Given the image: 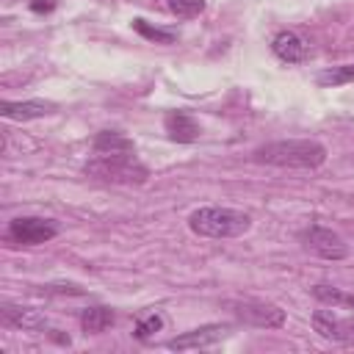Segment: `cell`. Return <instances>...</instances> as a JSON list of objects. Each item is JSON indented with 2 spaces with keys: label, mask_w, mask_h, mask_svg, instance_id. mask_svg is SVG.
<instances>
[{
  "label": "cell",
  "mask_w": 354,
  "mask_h": 354,
  "mask_svg": "<svg viewBox=\"0 0 354 354\" xmlns=\"http://www.w3.org/2000/svg\"><path fill=\"white\" fill-rule=\"evenodd\" d=\"M343 83H354V64H340L318 75V86H343Z\"/></svg>",
  "instance_id": "obj_16"
},
{
  "label": "cell",
  "mask_w": 354,
  "mask_h": 354,
  "mask_svg": "<svg viewBox=\"0 0 354 354\" xmlns=\"http://www.w3.org/2000/svg\"><path fill=\"white\" fill-rule=\"evenodd\" d=\"M188 227L205 238H235L252 227L249 213L232 207H199L191 213Z\"/></svg>",
  "instance_id": "obj_2"
},
{
  "label": "cell",
  "mask_w": 354,
  "mask_h": 354,
  "mask_svg": "<svg viewBox=\"0 0 354 354\" xmlns=\"http://www.w3.org/2000/svg\"><path fill=\"white\" fill-rule=\"evenodd\" d=\"M58 235V224L50 218H39V216H19L8 224V238L22 243V246H36V243H47Z\"/></svg>",
  "instance_id": "obj_5"
},
{
  "label": "cell",
  "mask_w": 354,
  "mask_h": 354,
  "mask_svg": "<svg viewBox=\"0 0 354 354\" xmlns=\"http://www.w3.org/2000/svg\"><path fill=\"white\" fill-rule=\"evenodd\" d=\"M116 315L111 307H88L80 313V326L86 335H97V332H105L108 326H113Z\"/></svg>",
  "instance_id": "obj_14"
},
{
  "label": "cell",
  "mask_w": 354,
  "mask_h": 354,
  "mask_svg": "<svg viewBox=\"0 0 354 354\" xmlns=\"http://www.w3.org/2000/svg\"><path fill=\"white\" fill-rule=\"evenodd\" d=\"M313 296H315L318 301H324V304H332V307H337V304L354 307V293H343V290L335 288V285H315V288H313Z\"/></svg>",
  "instance_id": "obj_15"
},
{
  "label": "cell",
  "mask_w": 354,
  "mask_h": 354,
  "mask_svg": "<svg viewBox=\"0 0 354 354\" xmlns=\"http://www.w3.org/2000/svg\"><path fill=\"white\" fill-rule=\"evenodd\" d=\"M169 8L177 14V17H196L205 11V0H169Z\"/></svg>",
  "instance_id": "obj_19"
},
{
  "label": "cell",
  "mask_w": 354,
  "mask_h": 354,
  "mask_svg": "<svg viewBox=\"0 0 354 354\" xmlns=\"http://www.w3.org/2000/svg\"><path fill=\"white\" fill-rule=\"evenodd\" d=\"M0 318L6 326L14 329H25V332H41L47 329V315L33 310V307H22V304H3L0 307Z\"/></svg>",
  "instance_id": "obj_9"
},
{
  "label": "cell",
  "mask_w": 354,
  "mask_h": 354,
  "mask_svg": "<svg viewBox=\"0 0 354 354\" xmlns=\"http://www.w3.org/2000/svg\"><path fill=\"white\" fill-rule=\"evenodd\" d=\"M94 152L97 155H133L136 147H133V141L127 136L113 133V130H102L94 138Z\"/></svg>",
  "instance_id": "obj_13"
},
{
  "label": "cell",
  "mask_w": 354,
  "mask_h": 354,
  "mask_svg": "<svg viewBox=\"0 0 354 354\" xmlns=\"http://www.w3.org/2000/svg\"><path fill=\"white\" fill-rule=\"evenodd\" d=\"M0 113L6 119H14V122H28V119H39V116H47L53 113V102H44V100H25V102H0Z\"/></svg>",
  "instance_id": "obj_12"
},
{
  "label": "cell",
  "mask_w": 354,
  "mask_h": 354,
  "mask_svg": "<svg viewBox=\"0 0 354 354\" xmlns=\"http://www.w3.org/2000/svg\"><path fill=\"white\" fill-rule=\"evenodd\" d=\"M313 326L321 337L335 340V343H354V318H337L332 310H318L313 315Z\"/></svg>",
  "instance_id": "obj_8"
},
{
  "label": "cell",
  "mask_w": 354,
  "mask_h": 354,
  "mask_svg": "<svg viewBox=\"0 0 354 354\" xmlns=\"http://www.w3.org/2000/svg\"><path fill=\"white\" fill-rule=\"evenodd\" d=\"M299 238H301L304 249H310L313 254H318V257H324V260H343V257H348V243H346L337 232H332V230H326V227L313 224V227L301 230Z\"/></svg>",
  "instance_id": "obj_6"
},
{
  "label": "cell",
  "mask_w": 354,
  "mask_h": 354,
  "mask_svg": "<svg viewBox=\"0 0 354 354\" xmlns=\"http://www.w3.org/2000/svg\"><path fill=\"white\" fill-rule=\"evenodd\" d=\"M227 335H230V326H224V324H205V326H196V329H191V332H183V335L171 337V340L166 343V348H171V351L207 348V346L224 340Z\"/></svg>",
  "instance_id": "obj_7"
},
{
  "label": "cell",
  "mask_w": 354,
  "mask_h": 354,
  "mask_svg": "<svg viewBox=\"0 0 354 354\" xmlns=\"http://www.w3.org/2000/svg\"><path fill=\"white\" fill-rule=\"evenodd\" d=\"M83 171L94 180L119 185H141L149 177V169L138 163L133 155H97L83 166Z\"/></svg>",
  "instance_id": "obj_3"
},
{
  "label": "cell",
  "mask_w": 354,
  "mask_h": 354,
  "mask_svg": "<svg viewBox=\"0 0 354 354\" xmlns=\"http://www.w3.org/2000/svg\"><path fill=\"white\" fill-rule=\"evenodd\" d=\"M230 313L249 324V326H260V329H277L285 324V310L271 304V301H260V299H232L227 301Z\"/></svg>",
  "instance_id": "obj_4"
},
{
  "label": "cell",
  "mask_w": 354,
  "mask_h": 354,
  "mask_svg": "<svg viewBox=\"0 0 354 354\" xmlns=\"http://www.w3.org/2000/svg\"><path fill=\"white\" fill-rule=\"evenodd\" d=\"M271 50L279 61L285 64H301L310 53V44L307 39H301L296 30H279L274 39H271Z\"/></svg>",
  "instance_id": "obj_10"
},
{
  "label": "cell",
  "mask_w": 354,
  "mask_h": 354,
  "mask_svg": "<svg viewBox=\"0 0 354 354\" xmlns=\"http://www.w3.org/2000/svg\"><path fill=\"white\" fill-rule=\"evenodd\" d=\"M133 28H136L144 39H152V41H160V44H171V41H174V33H171V30L152 28V25H147L144 19H133Z\"/></svg>",
  "instance_id": "obj_18"
},
{
  "label": "cell",
  "mask_w": 354,
  "mask_h": 354,
  "mask_svg": "<svg viewBox=\"0 0 354 354\" xmlns=\"http://www.w3.org/2000/svg\"><path fill=\"white\" fill-rule=\"evenodd\" d=\"M163 329V315H158V313H147V315H141L138 321H136V337L138 340H149L155 332H160Z\"/></svg>",
  "instance_id": "obj_17"
},
{
  "label": "cell",
  "mask_w": 354,
  "mask_h": 354,
  "mask_svg": "<svg viewBox=\"0 0 354 354\" xmlns=\"http://www.w3.org/2000/svg\"><path fill=\"white\" fill-rule=\"evenodd\" d=\"M163 124H166V133H169L171 141L191 144V141L199 138V124H196L194 116L185 113V111H169L166 119H163Z\"/></svg>",
  "instance_id": "obj_11"
},
{
  "label": "cell",
  "mask_w": 354,
  "mask_h": 354,
  "mask_svg": "<svg viewBox=\"0 0 354 354\" xmlns=\"http://www.w3.org/2000/svg\"><path fill=\"white\" fill-rule=\"evenodd\" d=\"M53 8H55V0H30V11H36V14H44Z\"/></svg>",
  "instance_id": "obj_21"
},
{
  "label": "cell",
  "mask_w": 354,
  "mask_h": 354,
  "mask_svg": "<svg viewBox=\"0 0 354 354\" xmlns=\"http://www.w3.org/2000/svg\"><path fill=\"white\" fill-rule=\"evenodd\" d=\"M41 293L47 296H83V288L72 282H55V285H41Z\"/></svg>",
  "instance_id": "obj_20"
},
{
  "label": "cell",
  "mask_w": 354,
  "mask_h": 354,
  "mask_svg": "<svg viewBox=\"0 0 354 354\" xmlns=\"http://www.w3.org/2000/svg\"><path fill=\"white\" fill-rule=\"evenodd\" d=\"M252 160L279 169H318L326 160V147L315 138H285L257 147Z\"/></svg>",
  "instance_id": "obj_1"
}]
</instances>
